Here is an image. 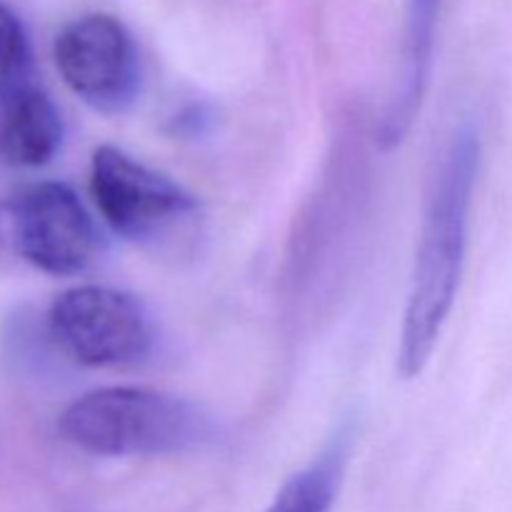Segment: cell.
I'll return each instance as SVG.
<instances>
[{"label": "cell", "instance_id": "cell-8", "mask_svg": "<svg viewBox=\"0 0 512 512\" xmlns=\"http://www.w3.org/2000/svg\"><path fill=\"white\" fill-rule=\"evenodd\" d=\"M345 443L340 440L325 450L315 463L295 473L280 488L270 508L265 512H330L340 488V475L345 468Z\"/></svg>", "mask_w": 512, "mask_h": 512}, {"label": "cell", "instance_id": "cell-7", "mask_svg": "<svg viewBox=\"0 0 512 512\" xmlns=\"http://www.w3.org/2000/svg\"><path fill=\"white\" fill-rule=\"evenodd\" d=\"M63 145V120L38 88L13 90L0 100V158L18 168L50 163Z\"/></svg>", "mask_w": 512, "mask_h": 512}, {"label": "cell", "instance_id": "cell-2", "mask_svg": "<svg viewBox=\"0 0 512 512\" xmlns=\"http://www.w3.org/2000/svg\"><path fill=\"white\" fill-rule=\"evenodd\" d=\"M58 430L70 445L100 458L173 455L213 438L210 420L188 400L145 388H100L63 410Z\"/></svg>", "mask_w": 512, "mask_h": 512}, {"label": "cell", "instance_id": "cell-9", "mask_svg": "<svg viewBox=\"0 0 512 512\" xmlns=\"http://www.w3.org/2000/svg\"><path fill=\"white\" fill-rule=\"evenodd\" d=\"M30 48L18 15L0 3V95L23 88Z\"/></svg>", "mask_w": 512, "mask_h": 512}, {"label": "cell", "instance_id": "cell-6", "mask_svg": "<svg viewBox=\"0 0 512 512\" xmlns=\"http://www.w3.org/2000/svg\"><path fill=\"white\" fill-rule=\"evenodd\" d=\"M55 68L70 90L100 113H120L140 83L138 50L118 18L90 13L75 18L53 45Z\"/></svg>", "mask_w": 512, "mask_h": 512}, {"label": "cell", "instance_id": "cell-1", "mask_svg": "<svg viewBox=\"0 0 512 512\" xmlns=\"http://www.w3.org/2000/svg\"><path fill=\"white\" fill-rule=\"evenodd\" d=\"M480 168V135L460 128L428 188L395 368L413 380L428 368L455 305L468 250L470 205Z\"/></svg>", "mask_w": 512, "mask_h": 512}, {"label": "cell", "instance_id": "cell-4", "mask_svg": "<svg viewBox=\"0 0 512 512\" xmlns=\"http://www.w3.org/2000/svg\"><path fill=\"white\" fill-rule=\"evenodd\" d=\"M48 328L65 355L85 368H125L148 358L153 323L135 295L78 285L53 300Z\"/></svg>", "mask_w": 512, "mask_h": 512}, {"label": "cell", "instance_id": "cell-5", "mask_svg": "<svg viewBox=\"0 0 512 512\" xmlns=\"http://www.w3.org/2000/svg\"><path fill=\"white\" fill-rule=\"evenodd\" d=\"M90 195L120 238L145 243L198 210L193 193L115 145H100L90 160Z\"/></svg>", "mask_w": 512, "mask_h": 512}, {"label": "cell", "instance_id": "cell-3", "mask_svg": "<svg viewBox=\"0 0 512 512\" xmlns=\"http://www.w3.org/2000/svg\"><path fill=\"white\" fill-rule=\"evenodd\" d=\"M0 235L33 268L55 278L88 270L103 240L83 200L65 183H35L0 205Z\"/></svg>", "mask_w": 512, "mask_h": 512}]
</instances>
